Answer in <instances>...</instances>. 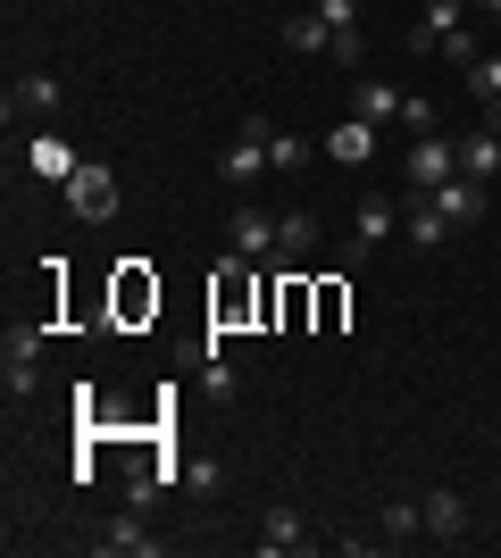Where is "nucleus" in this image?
Masks as SVG:
<instances>
[{"label":"nucleus","mask_w":501,"mask_h":558,"mask_svg":"<svg viewBox=\"0 0 501 558\" xmlns=\"http://www.w3.org/2000/svg\"><path fill=\"white\" fill-rule=\"evenodd\" d=\"M468 25V0H427L418 9V25H409V59H434V43L443 34H460Z\"/></svg>","instance_id":"f8f14e48"},{"label":"nucleus","mask_w":501,"mask_h":558,"mask_svg":"<svg viewBox=\"0 0 501 558\" xmlns=\"http://www.w3.org/2000/svg\"><path fill=\"white\" fill-rule=\"evenodd\" d=\"M468 9H485V17H493V25H501V0H468Z\"/></svg>","instance_id":"cd10ccee"},{"label":"nucleus","mask_w":501,"mask_h":558,"mask_svg":"<svg viewBox=\"0 0 501 558\" xmlns=\"http://www.w3.org/2000/svg\"><path fill=\"white\" fill-rule=\"evenodd\" d=\"M143 308H159V283L143 276V258H126L118 267V317H143Z\"/></svg>","instance_id":"a211bd4d"},{"label":"nucleus","mask_w":501,"mask_h":558,"mask_svg":"<svg viewBox=\"0 0 501 558\" xmlns=\"http://www.w3.org/2000/svg\"><path fill=\"white\" fill-rule=\"evenodd\" d=\"M310 251H318V217L285 209V217H276V267H285V258H310Z\"/></svg>","instance_id":"f3484780"},{"label":"nucleus","mask_w":501,"mask_h":558,"mask_svg":"<svg viewBox=\"0 0 501 558\" xmlns=\"http://www.w3.org/2000/svg\"><path fill=\"white\" fill-rule=\"evenodd\" d=\"M93 550H109V558H159L167 542L151 534V525H143V509L126 500V517H109V525H100V534H93Z\"/></svg>","instance_id":"9d476101"},{"label":"nucleus","mask_w":501,"mask_h":558,"mask_svg":"<svg viewBox=\"0 0 501 558\" xmlns=\"http://www.w3.org/2000/svg\"><path fill=\"white\" fill-rule=\"evenodd\" d=\"M75 167H84V159H75V150H68L59 134H34V175H50V184H68Z\"/></svg>","instance_id":"aec40b11"},{"label":"nucleus","mask_w":501,"mask_h":558,"mask_svg":"<svg viewBox=\"0 0 501 558\" xmlns=\"http://www.w3.org/2000/svg\"><path fill=\"white\" fill-rule=\"evenodd\" d=\"M377 534H384V542H418V534H427L418 500H384V509H377Z\"/></svg>","instance_id":"412c9836"},{"label":"nucleus","mask_w":501,"mask_h":558,"mask_svg":"<svg viewBox=\"0 0 501 558\" xmlns=\"http://www.w3.org/2000/svg\"><path fill=\"white\" fill-rule=\"evenodd\" d=\"M359 109L351 117H368V125H402V109H409V93H402V84H393V75H359Z\"/></svg>","instance_id":"ddd939ff"},{"label":"nucleus","mask_w":501,"mask_h":558,"mask_svg":"<svg viewBox=\"0 0 501 558\" xmlns=\"http://www.w3.org/2000/svg\"><path fill=\"white\" fill-rule=\"evenodd\" d=\"M402 175H409V192L452 184V175H460V142L452 134H418V142H409V159H402Z\"/></svg>","instance_id":"6e6552de"},{"label":"nucleus","mask_w":501,"mask_h":558,"mask_svg":"<svg viewBox=\"0 0 501 558\" xmlns=\"http://www.w3.org/2000/svg\"><path fill=\"white\" fill-rule=\"evenodd\" d=\"M260 550H267V558H276V550H318L310 517H301V509H267V517H260Z\"/></svg>","instance_id":"2eb2a0df"},{"label":"nucleus","mask_w":501,"mask_h":558,"mask_svg":"<svg viewBox=\"0 0 501 558\" xmlns=\"http://www.w3.org/2000/svg\"><path fill=\"white\" fill-rule=\"evenodd\" d=\"M285 50H301V59H334V68H359V59H368V43H359V34H334L318 9L285 17Z\"/></svg>","instance_id":"f03ea898"},{"label":"nucleus","mask_w":501,"mask_h":558,"mask_svg":"<svg viewBox=\"0 0 501 558\" xmlns=\"http://www.w3.org/2000/svg\"><path fill=\"white\" fill-rule=\"evenodd\" d=\"M310 9L334 25V34H359V0H310Z\"/></svg>","instance_id":"a878e982"},{"label":"nucleus","mask_w":501,"mask_h":558,"mask_svg":"<svg viewBox=\"0 0 501 558\" xmlns=\"http://www.w3.org/2000/svg\"><path fill=\"white\" fill-rule=\"evenodd\" d=\"M402 134H443V109H434L427 93H409V109H402Z\"/></svg>","instance_id":"393cba45"},{"label":"nucleus","mask_w":501,"mask_h":558,"mask_svg":"<svg viewBox=\"0 0 501 558\" xmlns=\"http://www.w3.org/2000/svg\"><path fill=\"white\" fill-rule=\"evenodd\" d=\"M226 233H235V258H251V267H276V209H260V201H235Z\"/></svg>","instance_id":"1a4fd4ad"},{"label":"nucleus","mask_w":501,"mask_h":558,"mask_svg":"<svg viewBox=\"0 0 501 558\" xmlns=\"http://www.w3.org/2000/svg\"><path fill=\"white\" fill-rule=\"evenodd\" d=\"M460 175H477V184H493V175H501V134H493V125L460 142Z\"/></svg>","instance_id":"6ab92c4d"},{"label":"nucleus","mask_w":501,"mask_h":558,"mask_svg":"<svg viewBox=\"0 0 501 558\" xmlns=\"http://www.w3.org/2000/svg\"><path fill=\"white\" fill-rule=\"evenodd\" d=\"M485 125H493V134H501V100H485Z\"/></svg>","instance_id":"c85d7f7f"},{"label":"nucleus","mask_w":501,"mask_h":558,"mask_svg":"<svg viewBox=\"0 0 501 558\" xmlns=\"http://www.w3.org/2000/svg\"><path fill=\"white\" fill-rule=\"evenodd\" d=\"M402 209H409V201H393V192H359V209H351V267L377 258L384 233H402Z\"/></svg>","instance_id":"39448f33"},{"label":"nucleus","mask_w":501,"mask_h":558,"mask_svg":"<svg viewBox=\"0 0 501 558\" xmlns=\"http://www.w3.org/2000/svg\"><path fill=\"white\" fill-rule=\"evenodd\" d=\"M434 59H452V68L468 75V68H477V59H485V43H477V25H460V34H443V43H434Z\"/></svg>","instance_id":"4be33fe9"},{"label":"nucleus","mask_w":501,"mask_h":558,"mask_svg":"<svg viewBox=\"0 0 501 558\" xmlns=\"http://www.w3.org/2000/svg\"><path fill=\"white\" fill-rule=\"evenodd\" d=\"M68 109V84H59V75L50 68H25L17 84H9V100H0V117H9V125H17V117H34V125H50V117Z\"/></svg>","instance_id":"20e7f679"},{"label":"nucleus","mask_w":501,"mask_h":558,"mask_svg":"<svg viewBox=\"0 0 501 558\" xmlns=\"http://www.w3.org/2000/svg\"><path fill=\"white\" fill-rule=\"evenodd\" d=\"M334 550H343V558H377L384 534H334Z\"/></svg>","instance_id":"bb28decb"},{"label":"nucleus","mask_w":501,"mask_h":558,"mask_svg":"<svg viewBox=\"0 0 501 558\" xmlns=\"http://www.w3.org/2000/svg\"><path fill=\"white\" fill-rule=\"evenodd\" d=\"M460 84H468L477 100H501V50H485V59H477L468 75H460Z\"/></svg>","instance_id":"b1692460"},{"label":"nucleus","mask_w":501,"mask_h":558,"mask_svg":"<svg viewBox=\"0 0 501 558\" xmlns=\"http://www.w3.org/2000/svg\"><path fill=\"white\" fill-rule=\"evenodd\" d=\"M68 217H84V226H109V217H118V175L100 159H84L68 175Z\"/></svg>","instance_id":"423d86ee"},{"label":"nucleus","mask_w":501,"mask_h":558,"mask_svg":"<svg viewBox=\"0 0 501 558\" xmlns=\"http://www.w3.org/2000/svg\"><path fill=\"white\" fill-rule=\"evenodd\" d=\"M418 517H427V542H443V550H460V542H468V525H477L468 492H452V484L418 492Z\"/></svg>","instance_id":"0eeeda50"},{"label":"nucleus","mask_w":501,"mask_h":558,"mask_svg":"<svg viewBox=\"0 0 501 558\" xmlns=\"http://www.w3.org/2000/svg\"><path fill=\"white\" fill-rule=\"evenodd\" d=\"M267 159H276V175H293V167L318 159V142H301V134H285V125H276V150H267Z\"/></svg>","instance_id":"5701e85b"},{"label":"nucleus","mask_w":501,"mask_h":558,"mask_svg":"<svg viewBox=\"0 0 501 558\" xmlns=\"http://www.w3.org/2000/svg\"><path fill=\"white\" fill-rule=\"evenodd\" d=\"M402 233H409V251H443V242H452V217H443V209H434V201H409V209H402Z\"/></svg>","instance_id":"dca6fc26"},{"label":"nucleus","mask_w":501,"mask_h":558,"mask_svg":"<svg viewBox=\"0 0 501 558\" xmlns=\"http://www.w3.org/2000/svg\"><path fill=\"white\" fill-rule=\"evenodd\" d=\"M267 150H276V117L251 109L235 134H226V150H217V175H226L235 192H251L260 175H276V159H267Z\"/></svg>","instance_id":"f257e3e1"},{"label":"nucleus","mask_w":501,"mask_h":558,"mask_svg":"<svg viewBox=\"0 0 501 558\" xmlns=\"http://www.w3.org/2000/svg\"><path fill=\"white\" fill-rule=\"evenodd\" d=\"M0 384H9V400L43 392V326H9V342H0Z\"/></svg>","instance_id":"7ed1b4c3"},{"label":"nucleus","mask_w":501,"mask_h":558,"mask_svg":"<svg viewBox=\"0 0 501 558\" xmlns=\"http://www.w3.org/2000/svg\"><path fill=\"white\" fill-rule=\"evenodd\" d=\"M418 201H434V209L452 217V226H477V217H485V184H477V175H452V184L418 192Z\"/></svg>","instance_id":"4468645a"},{"label":"nucleus","mask_w":501,"mask_h":558,"mask_svg":"<svg viewBox=\"0 0 501 558\" xmlns=\"http://www.w3.org/2000/svg\"><path fill=\"white\" fill-rule=\"evenodd\" d=\"M377 134H384V125H368V117H343L334 134H318V159H334V167H368V159H377Z\"/></svg>","instance_id":"9b49d317"},{"label":"nucleus","mask_w":501,"mask_h":558,"mask_svg":"<svg viewBox=\"0 0 501 558\" xmlns=\"http://www.w3.org/2000/svg\"><path fill=\"white\" fill-rule=\"evenodd\" d=\"M493 342H501V333H493Z\"/></svg>","instance_id":"c756f323"}]
</instances>
